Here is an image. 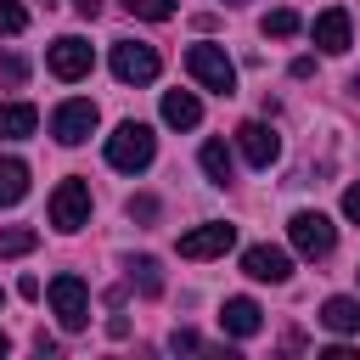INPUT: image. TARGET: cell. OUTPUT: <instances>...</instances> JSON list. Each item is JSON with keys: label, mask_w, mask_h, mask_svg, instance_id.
Wrapping results in <instances>:
<instances>
[{"label": "cell", "mask_w": 360, "mask_h": 360, "mask_svg": "<svg viewBox=\"0 0 360 360\" xmlns=\"http://www.w3.org/2000/svg\"><path fill=\"white\" fill-rule=\"evenodd\" d=\"M152 158H158V135H152L141 118H124V124L107 135V163H112L118 174H141Z\"/></svg>", "instance_id": "6da1fadb"}, {"label": "cell", "mask_w": 360, "mask_h": 360, "mask_svg": "<svg viewBox=\"0 0 360 360\" xmlns=\"http://www.w3.org/2000/svg\"><path fill=\"white\" fill-rule=\"evenodd\" d=\"M186 68H191V79H197L202 90H214V96H231V90H236V62H231L219 45H191V51H186Z\"/></svg>", "instance_id": "7a4b0ae2"}, {"label": "cell", "mask_w": 360, "mask_h": 360, "mask_svg": "<svg viewBox=\"0 0 360 360\" xmlns=\"http://www.w3.org/2000/svg\"><path fill=\"white\" fill-rule=\"evenodd\" d=\"M287 236H292V248H298L304 259H326V253L338 248V231H332V219H326L321 208H298V214L287 219Z\"/></svg>", "instance_id": "3957f363"}, {"label": "cell", "mask_w": 360, "mask_h": 360, "mask_svg": "<svg viewBox=\"0 0 360 360\" xmlns=\"http://www.w3.org/2000/svg\"><path fill=\"white\" fill-rule=\"evenodd\" d=\"M51 309H56V321H62L68 332H84V326H90V287H84L73 270H62V276L51 281Z\"/></svg>", "instance_id": "277c9868"}, {"label": "cell", "mask_w": 360, "mask_h": 360, "mask_svg": "<svg viewBox=\"0 0 360 360\" xmlns=\"http://www.w3.org/2000/svg\"><path fill=\"white\" fill-rule=\"evenodd\" d=\"M158 68H163V56L152 45H141V39H118L112 45V79L118 84H152Z\"/></svg>", "instance_id": "5b68a950"}, {"label": "cell", "mask_w": 360, "mask_h": 360, "mask_svg": "<svg viewBox=\"0 0 360 360\" xmlns=\"http://www.w3.org/2000/svg\"><path fill=\"white\" fill-rule=\"evenodd\" d=\"M96 124H101V112H96V101H62L56 112H51V135L62 141V146H79V141H90L96 135Z\"/></svg>", "instance_id": "8992f818"}, {"label": "cell", "mask_w": 360, "mask_h": 360, "mask_svg": "<svg viewBox=\"0 0 360 360\" xmlns=\"http://www.w3.org/2000/svg\"><path fill=\"white\" fill-rule=\"evenodd\" d=\"M51 225L56 231H79V225H90V186L73 174V180H62L56 191H51Z\"/></svg>", "instance_id": "52a82bcc"}, {"label": "cell", "mask_w": 360, "mask_h": 360, "mask_svg": "<svg viewBox=\"0 0 360 360\" xmlns=\"http://www.w3.org/2000/svg\"><path fill=\"white\" fill-rule=\"evenodd\" d=\"M45 68L73 84V79H84V73L96 68V51H90V39H79V34H62V39L45 51Z\"/></svg>", "instance_id": "ba28073f"}, {"label": "cell", "mask_w": 360, "mask_h": 360, "mask_svg": "<svg viewBox=\"0 0 360 360\" xmlns=\"http://www.w3.org/2000/svg\"><path fill=\"white\" fill-rule=\"evenodd\" d=\"M231 242H236V225L214 219V225H197L180 236V259H219V253H231Z\"/></svg>", "instance_id": "9c48e42d"}, {"label": "cell", "mask_w": 360, "mask_h": 360, "mask_svg": "<svg viewBox=\"0 0 360 360\" xmlns=\"http://www.w3.org/2000/svg\"><path fill=\"white\" fill-rule=\"evenodd\" d=\"M242 276H253V281H270V287H281V281L292 276V259H287L281 248L259 242V248H248V253H242Z\"/></svg>", "instance_id": "30bf717a"}, {"label": "cell", "mask_w": 360, "mask_h": 360, "mask_svg": "<svg viewBox=\"0 0 360 360\" xmlns=\"http://www.w3.org/2000/svg\"><path fill=\"white\" fill-rule=\"evenodd\" d=\"M236 146H242V158H248L253 169H270V163L281 158V141H276V129H270V124H253V118L236 129Z\"/></svg>", "instance_id": "8fae6325"}, {"label": "cell", "mask_w": 360, "mask_h": 360, "mask_svg": "<svg viewBox=\"0 0 360 360\" xmlns=\"http://www.w3.org/2000/svg\"><path fill=\"white\" fill-rule=\"evenodd\" d=\"M349 34H354V28H349V11H343V6H326V11L315 17V45H321L326 56H343V51H349Z\"/></svg>", "instance_id": "7c38bea8"}, {"label": "cell", "mask_w": 360, "mask_h": 360, "mask_svg": "<svg viewBox=\"0 0 360 360\" xmlns=\"http://www.w3.org/2000/svg\"><path fill=\"white\" fill-rule=\"evenodd\" d=\"M219 326H225L231 338H253V332L264 326V309H259L253 298H225V309H219Z\"/></svg>", "instance_id": "4fadbf2b"}, {"label": "cell", "mask_w": 360, "mask_h": 360, "mask_svg": "<svg viewBox=\"0 0 360 360\" xmlns=\"http://www.w3.org/2000/svg\"><path fill=\"white\" fill-rule=\"evenodd\" d=\"M163 124H169V129H197V124H202V101H197L191 90H169V96H163Z\"/></svg>", "instance_id": "5bb4252c"}, {"label": "cell", "mask_w": 360, "mask_h": 360, "mask_svg": "<svg viewBox=\"0 0 360 360\" xmlns=\"http://www.w3.org/2000/svg\"><path fill=\"white\" fill-rule=\"evenodd\" d=\"M39 129V112L28 101H0V141H22Z\"/></svg>", "instance_id": "9a60e30c"}, {"label": "cell", "mask_w": 360, "mask_h": 360, "mask_svg": "<svg viewBox=\"0 0 360 360\" xmlns=\"http://www.w3.org/2000/svg\"><path fill=\"white\" fill-rule=\"evenodd\" d=\"M28 197V163L22 158H0V208Z\"/></svg>", "instance_id": "2e32d148"}, {"label": "cell", "mask_w": 360, "mask_h": 360, "mask_svg": "<svg viewBox=\"0 0 360 360\" xmlns=\"http://www.w3.org/2000/svg\"><path fill=\"white\" fill-rule=\"evenodd\" d=\"M321 326H332V332H360V298H326V304H321Z\"/></svg>", "instance_id": "e0dca14e"}, {"label": "cell", "mask_w": 360, "mask_h": 360, "mask_svg": "<svg viewBox=\"0 0 360 360\" xmlns=\"http://www.w3.org/2000/svg\"><path fill=\"white\" fill-rule=\"evenodd\" d=\"M197 158H202V174H208L214 186H231V169H236V163H231V146H225V141H202Z\"/></svg>", "instance_id": "ac0fdd59"}, {"label": "cell", "mask_w": 360, "mask_h": 360, "mask_svg": "<svg viewBox=\"0 0 360 360\" xmlns=\"http://www.w3.org/2000/svg\"><path fill=\"white\" fill-rule=\"evenodd\" d=\"M34 248H39V231H34V225L0 231V259H22V253H34Z\"/></svg>", "instance_id": "d6986e66"}, {"label": "cell", "mask_w": 360, "mask_h": 360, "mask_svg": "<svg viewBox=\"0 0 360 360\" xmlns=\"http://www.w3.org/2000/svg\"><path fill=\"white\" fill-rule=\"evenodd\" d=\"M259 28H264L270 39H292V34L304 28V22H298V11H292V6H276V11H270V17L259 22Z\"/></svg>", "instance_id": "ffe728a7"}, {"label": "cell", "mask_w": 360, "mask_h": 360, "mask_svg": "<svg viewBox=\"0 0 360 360\" xmlns=\"http://www.w3.org/2000/svg\"><path fill=\"white\" fill-rule=\"evenodd\" d=\"M129 276L141 281V292H146V298H158V292H163V276H158V259H146V253H141V259L129 264Z\"/></svg>", "instance_id": "44dd1931"}, {"label": "cell", "mask_w": 360, "mask_h": 360, "mask_svg": "<svg viewBox=\"0 0 360 360\" xmlns=\"http://www.w3.org/2000/svg\"><path fill=\"white\" fill-rule=\"evenodd\" d=\"M124 11L141 22H163V17H174V0H124Z\"/></svg>", "instance_id": "7402d4cb"}, {"label": "cell", "mask_w": 360, "mask_h": 360, "mask_svg": "<svg viewBox=\"0 0 360 360\" xmlns=\"http://www.w3.org/2000/svg\"><path fill=\"white\" fill-rule=\"evenodd\" d=\"M28 28V11L17 0H0V34H22Z\"/></svg>", "instance_id": "603a6c76"}, {"label": "cell", "mask_w": 360, "mask_h": 360, "mask_svg": "<svg viewBox=\"0 0 360 360\" xmlns=\"http://www.w3.org/2000/svg\"><path fill=\"white\" fill-rule=\"evenodd\" d=\"M0 79H6V84H22V79H28V62H22V56H6V62H0Z\"/></svg>", "instance_id": "cb8c5ba5"}, {"label": "cell", "mask_w": 360, "mask_h": 360, "mask_svg": "<svg viewBox=\"0 0 360 360\" xmlns=\"http://www.w3.org/2000/svg\"><path fill=\"white\" fill-rule=\"evenodd\" d=\"M129 219H158V197H129Z\"/></svg>", "instance_id": "d4e9b609"}, {"label": "cell", "mask_w": 360, "mask_h": 360, "mask_svg": "<svg viewBox=\"0 0 360 360\" xmlns=\"http://www.w3.org/2000/svg\"><path fill=\"white\" fill-rule=\"evenodd\" d=\"M343 214H349V219H354V225H360V180H354V186H349V191H343Z\"/></svg>", "instance_id": "484cf974"}, {"label": "cell", "mask_w": 360, "mask_h": 360, "mask_svg": "<svg viewBox=\"0 0 360 360\" xmlns=\"http://www.w3.org/2000/svg\"><path fill=\"white\" fill-rule=\"evenodd\" d=\"M169 349H186V354H191V349H202V338H197V332H174Z\"/></svg>", "instance_id": "4316f807"}, {"label": "cell", "mask_w": 360, "mask_h": 360, "mask_svg": "<svg viewBox=\"0 0 360 360\" xmlns=\"http://www.w3.org/2000/svg\"><path fill=\"white\" fill-rule=\"evenodd\" d=\"M73 6H79L84 17H96V11H101V0H73Z\"/></svg>", "instance_id": "83f0119b"}, {"label": "cell", "mask_w": 360, "mask_h": 360, "mask_svg": "<svg viewBox=\"0 0 360 360\" xmlns=\"http://www.w3.org/2000/svg\"><path fill=\"white\" fill-rule=\"evenodd\" d=\"M6 349H11V338H6V332H0V354H6Z\"/></svg>", "instance_id": "f1b7e54d"}, {"label": "cell", "mask_w": 360, "mask_h": 360, "mask_svg": "<svg viewBox=\"0 0 360 360\" xmlns=\"http://www.w3.org/2000/svg\"><path fill=\"white\" fill-rule=\"evenodd\" d=\"M231 6H242V0H231Z\"/></svg>", "instance_id": "f546056e"}, {"label": "cell", "mask_w": 360, "mask_h": 360, "mask_svg": "<svg viewBox=\"0 0 360 360\" xmlns=\"http://www.w3.org/2000/svg\"><path fill=\"white\" fill-rule=\"evenodd\" d=\"M0 304H6V292H0Z\"/></svg>", "instance_id": "4dcf8cb0"}, {"label": "cell", "mask_w": 360, "mask_h": 360, "mask_svg": "<svg viewBox=\"0 0 360 360\" xmlns=\"http://www.w3.org/2000/svg\"><path fill=\"white\" fill-rule=\"evenodd\" d=\"M45 6H51V0H45Z\"/></svg>", "instance_id": "1f68e13d"}]
</instances>
